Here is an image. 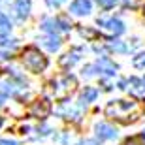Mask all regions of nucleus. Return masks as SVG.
Segmentation results:
<instances>
[{
	"instance_id": "obj_1",
	"label": "nucleus",
	"mask_w": 145,
	"mask_h": 145,
	"mask_svg": "<svg viewBox=\"0 0 145 145\" xmlns=\"http://www.w3.org/2000/svg\"><path fill=\"white\" fill-rule=\"evenodd\" d=\"M23 62H25V66H27L30 72H43L45 66H47L45 57L34 47L25 49V53H23Z\"/></svg>"
},
{
	"instance_id": "obj_2",
	"label": "nucleus",
	"mask_w": 145,
	"mask_h": 145,
	"mask_svg": "<svg viewBox=\"0 0 145 145\" xmlns=\"http://www.w3.org/2000/svg\"><path fill=\"white\" fill-rule=\"evenodd\" d=\"M98 25L104 30H108L109 34H115V36L123 34V30H124V25L119 19H98Z\"/></svg>"
},
{
	"instance_id": "obj_3",
	"label": "nucleus",
	"mask_w": 145,
	"mask_h": 145,
	"mask_svg": "<svg viewBox=\"0 0 145 145\" xmlns=\"http://www.w3.org/2000/svg\"><path fill=\"white\" fill-rule=\"evenodd\" d=\"M49 111H51V104L47 100H38L32 108H30V115L36 117V119H45L49 115Z\"/></svg>"
},
{
	"instance_id": "obj_4",
	"label": "nucleus",
	"mask_w": 145,
	"mask_h": 145,
	"mask_svg": "<svg viewBox=\"0 0 145 145\" xmlns=\"http://www.w3.org/2000/svg\"><path fill=\"white\" fill-rule=\"evenodd\" d=\"M43 30L51 34H59V32H66L68 30V25L59 19H45L43 21Z\"/></svg>"
},
{
	"instance_id": "obj_5",
	"label": "nucleus",
	"mask_w": 145,
	"mask_h": 145,
	"mask_svg": "<svg viewBox=\"0 0 145 145\" xmlns=\"http://www.w3.org/2000/svg\"><path fill=\"white\" fill-rule=\"evenodd\" d=\"M0 89H2L6 94H17L23 87H21V83H17V81H13V79L4 77V79H0Z\"/></svg>"
},
{
	"instance_id": "obj_6",
	"label": "nucleus",
	"mask_w": 145,
	"mask_h": 145,
	"mask_svg": "<svg viewBox=\"0 0 145 145\" xmlns=\"http://www.w3.org/2000/svg\"><path fill=\"white\" fill-rule=\"evenodd\" d=\"M70 11L74 15H87L91 11V2L89 0H75L70 6Z\"/></svg>"
},
{
	"instance_id": "obj_7",
	"label": "nucleus",
	"mask_w": 145,
	"mask_h": 145,
	"mask_svg": "<svg viewBox=\"0 0 145 145\" xmlns=\"http://www.w3.org/2000/svg\"><path fill=\"white\" fill-rule=\"evenodd\" d=\"M128 89L136 96H145V81L138 79V77H130L128 79Z\"/></svg>"
},
{
	"instance_id": "obj_8",
	"label": "nucleus",
	"mask_w": 145,
	"mask_h": 145,
	"mask_svg": "<svg viewBox=\"0 0 145 145\" xmlns=\"http://www.w3.org/2000/svg\"><path fill=\"white\" fill-rule=\"evenodd\" d=\"M13 11H15L17 19H25L30 11V0H17L13 4Z\"/></svg>"
},
{
	"instance_id": "obj_9",
	"label": "nucleus",
	"mask_w": 145,
	"mask_h": 145,
	"mask_svg": "<svg viewBox=\"0 0 145 145\" xmlns=\"http://www.w3.org/2000/svg\"><path fill=\"white\" fill-rule=\"evenodd\" d=\"M96 134H98L100 140H113V138H117L115 128H111L109 124H98L96 126Z\"/></svg>"
},
{
	"instance_id": "obj_10",
	"label": "nucleus",
	"mask_w": 145,
	"mask_h": 145,
	"mask_svg": "<svg viewBox=\"0 0 145 145\" xmlns=\"http://www.w3.org/2000/svg\"><path fill=\"white\" fill-rule=\"evenodd\" d=\"M96 68L100 72H104V74H108V75H113L115 72H117V66L113 64L109 59H106V57H102V59L96 62Z\"/></svg>"
},
{
	"instance_id": "obj_11",
	"label": "nucleus",
	"mask_w": 145,
	"mask_h": 145,
	"mask_svg": "<svg viewBox=\"0 0 145 145\" xmlns=\"http://www.w3.org/2000/svg\"><path fill=\"white\" fill-rule=\"evenodd\" d=\"M96 89H92V87H87L85 91L81 92V96H79V102H81V106H85V104H89V102H92L94 98H96Z\"/></svg>"
},
{
	"instance_id": "obj_12",
	"label": "nucleus",
	"mask_w": 145,
	"mask_h": 145,
	"mask_svg": "<svg viewBox=\"0 0 145 145\" xmlns=\"http://www.w3.org/2000/svg\"><path fill=\"white\" fill-rule=\"evenodd\" d=\"M79 60V51H74V53H68L62 57V60H60V64L62 66H72L74 62H77Z\"/></svg>"
},
{
	"instance_id": "obj_13",
	"label": "nucleus",
	"mask_w": 145,
	"mask_h": 145,
	"mask_svg": "<svg viewBox=\"0 0 145 145\" xmlns=\"http://www.w3.org/2000/svg\"><path fill=\"white\" fill-rule=\"evenodd\" d=\"M10 30H11V23H10V19L6 15H2L0 13V34L4 36V34H10Z\"/></svg>"
},
{
	"instance_id": "obj_14",
	"label": "nucleus",
	"mask_w": 145,
	"mask_h": 145,
	"mask_svg": "<svg viewBox=\"0 0 145 145\" xmlns=\"http://www.w3.org/2000/svg\"><path fill=\"white\" fill-rule=\"evenodd\" d=\"M43 45L49 49V51H57L59 49V45H60V42H59V38L55 36H51V38H47V40H43Z\"/></svg>"
},
{
	"instance_id": "obj_15",
	"label": "nucleus",
	"mask_w": 145,
	"mask_h": 145,
	"mask_svg": "<svg viewBox=\"0 0 145 145\" xmlns=\"http://www.w3.org/2000/svg\"><path fill=\"white\" fill-rule=\"evenodd\" d=\"M124 145H145V136H132L124 141Z\"/></svg>"
},
{
	"instance_id": "obj_16",
	"label": "nucleus",
	"mask_w": 145,
	"mask_h": 145,
	"mask_svg": "<svg viewBox=\"0 0 145 145\" xmlns=\"http://www.w3.org/2000/svg\"><path fill=\"white\" fill-rule=\"evenodd\" d=\"M134 66H136V68H143V66H145V53L134 57Z\"/></svg>"
},
{
	"instance_id": "obj_17",
	"label": "nucleus",
	"mask_w": 145,
	"mask_h": 145,
	"mask_svg": "<svg viewBox=\"0 0 145 145\" xmlns=\"http://www.w3.org/2000/svg\"><path fill=\"white\" fill-rule=\"evenodd\" d=\"M98 4L102 6V8H113V6L117 4V0H98Z\"/></svg>"
},
{
	"instance_id": "obj_18",
	"label": "nucleus",
	"mask_w": 145,
	"mask_h": 145,
	"mask_svg": "<svg viewBox=\"0 0 145 145\" xmlns=\"http://www.w3.org/2000/svg\"><path fill=\"white\" fill-rule=\"evenodd\" d=\"M109 47L117 49V51H126V47H124L123 43H119V42H111V43H109Z\"/></svg>"
},
{
	"instance_id": "obj_19",
	"label": "nucleus",
	"mask_w": 145,
	"mask_h": 145,
	"mask_svg": "<svg viewBox=\"0 0 145 145\" xmlns=\"http://www.w3.org/2000/svg\"><path fill=\"white\" fill-rule=\"evenodd\" d=\"M62 2H66V0H47V4L49 6H55V8H57V6H60Z\"/></svg>"
},
{
	"instance_id": "obj_20",
	"label": "nucleus",
	"mask_w": 145,
	"mask_h": 145,
	"mask_svg": "<svg viewBox=\"0 0 145 145\" xmlns=\"http://www.w3.org/2000/svg\"><path fill=\"white\" fill-rule=\"evenodd\" d=\"M0 145H17V141H13V140H0Z\"/></svg>"
},
{
	"instance_id": "obj_21",
	"label": "nucleus",
	"mask_w": 145,
	"mask_h": 145,
	"mask_svg": "<svg viewBox=\"0 0 145 145\" xmlns=\"http://www.w3.org/2000/svg\"><path fill=\"white\" fill-rule=\"evenodd\" d=\"M77 145H96V141H92V140H85V141H81V143Z\"/></svg>"
},
{
	"instance_id": "obj_22",
	"label": "nucleus",
	"mask_w": 145,
	"mask_h": 145,
	"mask_svg": "<svg viewBox=\"0 0 145 145\" xmlns=\"http://www.w3.org/2000/svg\"><path fill=\"white\" fill-rule=\"evenodd\" d=\"M2 102H4V94H0V106H2Z\"/></svg>"
},
{
	"instance_id": "obj_23",
	"label": "nucleus",
	"mask_w": 145,
	"mask_h": 145,
	"mask_svg": "<svg viewBox=\"0 0 145 145\" xmlns=\"http://www.w3.org/2000/svg\"><path fill=\"white\" fill-rule=\"evenodd\" d=\"M143 15H145V6H143Z\"/></svg>"
},
{
	"instance_id": "obj_24",
	"label": "nucleus",
	"mask_w": 145,
	"mask_h": 145,
	"mask_svg": "<svg viewBox=\"0 0 145 145\" xmlns=\"http://www.w3.org/2000/svg\"><path fill=\"white\" fill-rule=\"evenodd\" d=\"M0 126H2V119H0Z\"/></svg>"
}]
</instances>
